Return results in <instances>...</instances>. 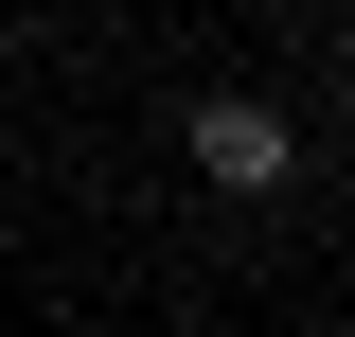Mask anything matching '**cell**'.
<instances>
[{
    "instance_id": "7a4b0ae2",
    "label": "cell",
    "mask_w": 355,
    "mask_h": 337,
    "mask_svg": "<svg viewBox=\"0 0 355 337\" xmlns=\"http://www.w3.org/2000/svg\"><path fill=\"white\" fill-rule=\"evenodd\" d=\"M71 337H89V320H71Z\"/></svg>"
},
{
    "instance_id": "6da1fadb",
    "label": "cell",
    "mask_w": 355,
    "mask_h": 337,
    "mask_svg": "<svg viewBox=\"0 0 355 337\" xmlns=\"http://www.w3.org/2000/svg\"><path fill=\"white\" fill-rule=\"evenodd\" d=\"M196 178H214V196H284V178H302V125H284L266 89H214V107H196Z\"/></svg>"
}]
</instances>
